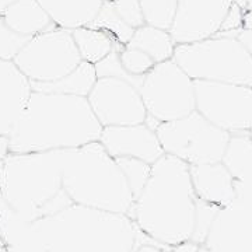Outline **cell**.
<instances>
[{"mask_svg": "<svg viewBox=\"0 0 252 252\" xmlns=\"http://www.w3.org/2000/svg\"><path fill=\"white\" fill-rule=\"evenodd\" d=\"M30 39L31 36L21 35L11 30L0 14V59L13 61Z\"/></svg>", "mask_w": 252, "mask_h": 252, "instance_id": "28", "label": "cell"}, {"mask_svg": "<svg viewBox=\"0 0 252 252\" xmlns=\"http://www.w3.org/2000/svg\"><path fill=\"white\" fill-rule=\"evenodd\" d=\"M190 181L199 200L219 209H228L238 198L237 181L223 162L189 165Z\"/></svg>", "mask_w": 252, "mask_h": 252, "instance_id": "14", "label": "cell"}, {"mask_svg": "<svg viewBox=\"0 0 252 252\" xmlns=\"http://www.w3.org/2000/svg\"><path fill=\"white\" fill-rule=\"evenodd\" d=\"M112 6L127 26L136 30L146 24L139 0H112Z\"/></svg>", "mask_w": 252, "mask_h": 252, "instance_id": "29", "label": "cell"}, {"mask_svg": "<svg viewBox=\"0 0 252 252\" xmlns=\"http://www.w3.org/2000/svg\"><path fill=\"white\" fill-rule=\"evenodd\" d=\"M175 42L170 31L144 24L136 28L132 39L127 42L129 48L140 49L149 55L156 63L165 62L172 59Z\"/></svg>", "mask_w": 252, "mask_h": 252, "instance_id": "20", "label": "cell"}, {"mask_svg": "<svg viewBox=\"0 0 252 252\" xmlns=\"http://www.w3.org/2000/svg\"><path fill=\"white\" fill-rule=\"evenodd\" d=\"M63 150L7 154L0 172V196L28 221L54 215L73 202L62 184Z\"/></svg>", "mask_w": 252, "mask_h": 252, "instance_id": "4", "label": "cell"}, {"mask_svg": "<svg viewBox=\"0 0 252 252\" xmlns=\"http://www.w3.org/2000/svg\"><path fill=\"white\" fill-rule=\"evenodd\" d=\"M147 117L168 122L195 111V84L172 59L156 63L139 87Z\"/></svg>", "mask_w": 252, "mask_h": 252, "instance_id": "9", "label": "cell"}, {"mask_svg": "<svg viewBox=\"0 0 252 252\" xmlns=\"http://www.w3.org/2000/svg\"><path fill=\"white\" fill-rule=\"evenodd\" d=\"M32 224L49 252H135L139 244L153 241H142L147 235L127 215L76 203Z\"/></svg>", "mask_w": 252, "mask_h": 252, "instance_id": "3", "label": "cell"}, {"mask_svg": "<svg viewBox=\"0 0 252 252\" xmlns=\"http://www.w3.org/2000/svg\"><path fill=\"white\" fill-rule=\"evenodd\" d=\"M72 36L80 54L81 61L91 64H95L99 61H102L114 49L124 48L105 31L87 27V26L72 30Z\"/></svg>", "mask_w": 252, "mask_h": 252, "instance_id": "21", "label": "cell"}, {"mask_svg": "<svg viewBox=\"0 0 252 252\" xmlns=\"http://www.w3.org/2000/svg\"><path fill=\"white\" fill-rule=\"evenodd\" d=\"M235 38L243 44L244 48L248 51V54L251 55L252 58V30H250V28H241Z\"/></svg>", "mask_w": 252, "mask_h": 252, "instance_id": "30", "label": "cell"}, {"mask_svg": "<svg viewBox=\"0 0 252 252\" xmlns=\"http://www.w3.org/2000/svg\"><path fill=\"white\" fill-rule=\"evenodd\" d=\"M87 27L105 31L122 46L127 45V42L132 39L133 32H135V28L127 26L125 21L118 16V13L112 6V1L102 3V7L98 11V14Z\"/></svg>", "mask_w": 252, "mask_h": 252, "instance_id": "23", "label": "cell"}, {"mask_svg": "<svg viewBox=\"0 0 252 252\" xmlns=\"http://www.w3.org/2000/svg\"><path fill=\"white\" fill-rule=\"evenodd\" d=\"M156 135L164 153L189 165L220 162L230 139L228 132L210 124L196 109L187 117L161 122Z\"/></svg>", "mask_w": 252, "mask_h": 252, "instance_id": "7", "label": "cell"}, {"mask_svg": "<svg viewBox=\"0 0 252 252\" xmlns=\"http://www.w3.org/2000/svg\"><path fill=\"white\" fill-rule=\"evenodd\" d=\"M0 234L6 252H49L32 221L16 213L0 196Z\"/></svg>", "mask_w": 252, "mask_h": 252, "instance_id": "16", "label": "cell"}, {"mask_svg": "<svg viewBox=\"0 0 252 252\" xmlns=\"http://www.w3.org/2000/svg\"><path fill=\"white\" fill-rule=\"evenodd\" d=\"M234 0H177L170 34L174 42L192 44L219 34Z\"/></svg>", "mask_w": 252, "mask_h": 252, "instance_id": "12", "label": "cell"}, {"mask_svg": "<svg viewBox=\"0 0 252 252\" xmlns=\"http://www.w3.org/2000/svg\"><path fill=\"white\" fill-rule=\"evenodd\" d=\"M0 250H4V243H3V238H1V234H0Z\"/></svg>", "mask_w": 252, "mask_h": 252, "instance_id": "36", "label": "cell"}, {"mask_svg": "<svg viewBox=\"0 0 252 252\" xmlns=\"http://www.w3.org/2000/svg\"><path fill=\"white\" fill-rule=\"evenodd\" d=\"M62 184L73 203L81 206L129 216L135 203L124 172L99 140L63 149Z\"/></svg>", "mask_w": 252, "mask_h": 252, "instance_id": "5", "label": "cell"}, {"mask_svg": "<svg viewBox=\"0 0 252 252\" xmlns=\"http://www.w3.org/2000/svg\"><path fill=\"white\" fill-rule=\"evenodd\" d=\"M9 154V137L7 136H0V172L3 168L4 160Z\"/></svg>", "mask_w": 252, "mask_h": 252, "instance_id": "33", "label": "cell"}, {"mask_svg": "<svg viewBox=\"0 0 252 252\" xmlns=\"http://www.w3.org/2000/svg\"><path fill=\"white\" fill-rule=\"evenodd\" d=\"M170 250H171L170 252H199L200 245L192 240H188V241H184L178 245H174Z\"/></svg>", "mask_w": 252, "mask_h": 252, "instance_id": "31", "label": "cell"}, {"mask_svg": "<svg viewBox=\"0 0 252 252\" xmlns=\"http://www.w3.org/2000/svg\"><path fill=\"white\" fill-rule=\"evenodd\" d=\"M119 62L126 72L132 76H144L156 64V62L146 52L129 46H124L119 51Z\"/></svg>", "mask_w": 252, "mask_h": 252, "instance_id": "27", "label": "cell"}, {"mask_svg": "<svg viewBox=\"0 0 252 252\" xmlns=\"http://www.w3.org/2000/svg\"><path fill=\"white\" fill-rule=\"evenodd\" d=\"M1 16L11 30L31 38L56 28L52 18L36 0H17L10 4Z\"/></svg>", "mask_w": 252, "mask_h": 252, "instance_id": "18", "label": "cell"}, {"mask_svg": "<svg viewBox=\"0 0 252 252\" xmlns=\"http://www.w3.org/2000/svg\"><path fill=\"white\" fill-rule=\"evenodd\" d=\"M172 61L192 80L233 83L252 87V58L233 36L215 35L175 45Z\"/></svg>", "mask_w": 252, "mask_h": 252, "instance_id": "6", "label": "cell"}, {"mask_svg": "<svg viewBox=\"0 0 252 252\" xmlns=\"http://www.w3.org/2000/svg\"><path fill=\"white\" fill-rule=\"evenodd\" d=\"M102 126L86 97L32 91L9 137L10 153L77 149L98 142Z\"/></svg>", "mask_w": 252, "mask_h": 252, "instance_id": "2", "label": "cell"}, {"mask_svg": "<svg viewBox=\"0 0 252 252\" xmlns=\"http://www.w3.org/2000/svg\"><path fill=\"white\" fill-rule=\"evenodd\" d=\"M129 217L164 248L190 240L196 223V195L189 164L170 154L154 162Z\"/></svg>", "mask_w": 252, "mask_h": 252, "instance_id": "1", "label": "cell"}, {"mask_svg": "<svg viewBox=\"0 0 252 252\" xmlns=\"http://www.w3.org/2000/svg\"><path fill=\"white\" fill-rule=\"evenodd\" d=\"M99 143L114 158L132 157L150 165L165 154L156 132L146 124L104 126Z\"/></svg>", "mask_w": 252, "mask_h": 252, "instance_id": "13", "label": "cell"}, {"mask_svg": "<svg viewBox=\"0 0 252 252\" xmlns=\"http://www.w3.org/2000/svg\"><path fill=\"white\" fill-rule=\"evenodd\" d=\"M162 245L153 241H149V243H142L139 244L135 248V252H164L162 251Z\"/></svg>", "mask_w": 252, "mask_h": 252, "instance_id": "32", "label": "cell"}, {"mask_svg": "<svg viewBox=\"0 0 252 252\" xmlns=\"http://www.w3.org/2000/svg\"><path fill=\"white\" fill-rule=\"evenodd\" d=\"M252 160V135H230L221 162L237 182H243Z\"/></svg>", "mask_w": 252, "mask_h": 252, "instance_id": "22", "label": "cell"}, {"mask_svg": "<svg viewBox=\"0 0 252 252\" xmlns=\"http://www.w3.org/2000/svg\"><path fill=\"white\" fill-rule=\"evenodd\" d=\"M32 93L13 61L0 59V136H9Z\"/></svg>", "mask_w": 252, "mask_h": 252, "instance_id": "15", "label": "cell"}, {"mask_svg": "<svg viewBox=\"0 0 252 252\" xmlns=\"http://www.w3.org/2000/svg\"><path fill=\"white\" fill-rule=\"evenodd\" d=\"M119 51L121 49H114L108 56H105L102 61L94 64L97 77H118V79L129 81L139 90L144 76H132L126 72L119 62Z\"/></svg>", "mask_w": 252, "mask_h": 252, "instance_id": "26", "label": "cell"}, {"mask_svg": "<svg viewBox=\"0 0 252 252\" xmlns=\"http://www.w3.org/2000/svg\"><path fill=\"white\" fill-rule=\"evenodd\" d=\"M13 62L30 81L51 83L72 73L81 58L72 31L56 27L32 36Z\"/></svg>", "mask_w": 252, "mask_h": 252, "instance_id": "8", "label": "cell"}, {"mask_svg": "<svg viewBox=\"0 0 252 252\" xmlns=\"http://www.w3.org/2000/svg\"><path fill=\"white\" fill-rule=\"evenodd\" d=\"M56 27L74 30L86 27L98 14L102 0H36Z\"/></svg>", "mask_w": 252, "mask_h": 252, "instance_id": "17", "label": "cell"}, {"mask_svg": "<svg viewBox=\"0 0 252 252\" xmlns=\"http://www.w3.org/2000/svg\"><path fill=\"white\" fill-rule=\"evenodd\" d=\"M147 26L170 31L177 13V0H139Z\"/></svg>", "mask_w": 252, "mask_h": 252, "instance_id": "24", "label": "cell"}, {"mask_svg": "<svg viewBox=\"0 0 252 252\" xmlns=\"http://www.w3.org/2000/svg\"><path fill=\"white\" fill-rule=\"evenodd\" d=\"M87 101L102 127L144 124L147 117L139 90L118 77H98Z\"/></svg>", "mask_w": 252, "mask_h": 252, "instance_id": "11", "label": "cell"}, {"mask_svg": "<svg viewBox=\"0 0 252 252\" xmlns=\"http://www.w3.org/2000/svg\"><path fill=\"white\" fill-rule=\"evenodd\" d=\"M0 252H6V251H4V250H0Z\"/></svg>", "mask_w": 252, "mask_h": 252, "instance_id": "38", "label": "cell"}, {"mask_svg": "<svg viewBox=\"0 0 252 252\" xmlns=\"http://www.w3.org/2000/svg\"><path fill=\"white\" fill-rule=\"evenodd\" d=\"M118 167L121 168V171L124 172V175L127 180V184L132 189V193L135 199L140 193V190L143 189L144 184L149 180V175L152 171V165L147 162L132 158V157H118L115 158Z\"/></svg>", "mask_w": 252, "mask_h": 252, "instance_id": "25", "label": "cell"}, {"mask_svg": "<svg viewBox=\"0 0 252 252\" xmlns=\"http://www.w3.org/2000/svg\"><path fill=\"white\" fill-rule=\"evenodd\" d=\"M16 1H17V0H0V14L7 9L10 4H13V3H16Z\"/></svg>", "mask_w": 252, "mask_h": 252, "instance_id": "34", "label": "cell"}, {"mask_svg": "<svg viewBox=\"0 0 252 252\" xmlns=\"http://www.w3.org/2000/svg\"><path fill=\"white\" fill-rule=\"evenodd\" d=\"M102 1H112V0H102Z\"/></svg>", "mask_w": 252, "mask_h": 252, "instance_id": "37", "label": "cell"}, {"mask_svg": "<svg viewBox=\"0 0 252 252\" xmlns=\"http://www.w3.org/2000/svg\"><path fill=\"white\" fill-rule=\"evenodd\" d=\"M97 73L94 64L81 61V63L73 70L66 74L64 77L51 83H31L32 91L38 93H56V94H69V95H79L86 97L89 95L91 89L97 81Z\"/></svg>", "mask_w": 252, "mask_h": 252, "instance_id": "19", "label": "cell"}, {"mask_svg": "<svg viewBox=\"0 0 252 252\" xmlns=\"http://www.w3.org/2000/svg\"><path fill=\"white\" fill-rule=\"evenodd\" d=\"M247 10L252 11V0H247Z\"/></svg>", "mask_w": 252, "mask_h": 252, "instance_id": "35", "label": "cell"}, {"mask_svg": "<svg viewBox=\"0 0 252 252\" xmlns=\"http://www.w3.org/2000/svg\"><path fill=\"white\" fill-rule=\"evenodd\" d=\"M195 109L230 135H252V87L193 80Z\"/></svg>", "mask_w": 252, "mask_h": 252, "instance_id": "10", "label": "cell"}]
</instances>
